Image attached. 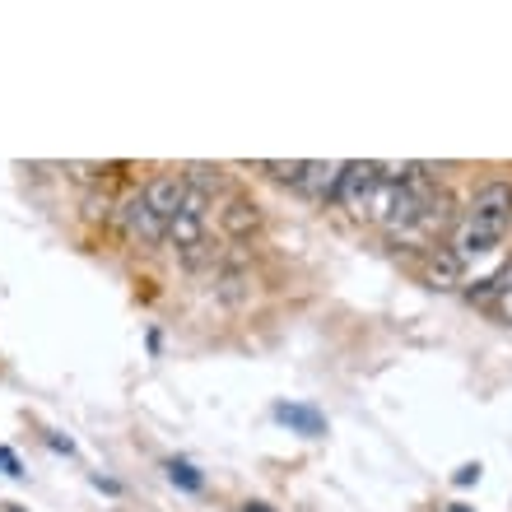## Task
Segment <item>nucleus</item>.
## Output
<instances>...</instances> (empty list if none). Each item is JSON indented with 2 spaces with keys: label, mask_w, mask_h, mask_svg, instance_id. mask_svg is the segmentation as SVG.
<instances>
[{
  "label": "nucleus",
  "mask_w": 512,
  "mask_h": 512,
  "mask_svg": "<svg viewBox=\"0 0 512 512\" xmlns=\"http://www.w3.org/2000/svg\"><path fill=\"white\" fill-rule=\"evenodd\" d=\"M512 224V182H485L471 196L466 215H461L457 233H452V252L466 266L471 256H485L503 243V233Z\"/></svg>",
  "instance_id": "obj_1"
},
{
  "label": "nucleus",
  "mask_w": 512,
  "mask_h": 512,
  "mask_svg": "<svg viewBox=\"0 0 512 512\" xmlns=\"http://www.w3.org/2000/svg\"><path fill=\"white\" fill-rule=\"evenodd\" d=\"M205 205H210V196L196 187H187V201H182V210H177L173 219H168V243H173V252L187 261V266H196L205 252Z\"/></svg>",
  "instance_id": "obj_2"
},
{
  "label": "nucleus",
  "mask_w": 512,
  "mask_h": 512,
  "mask_svg": "<svg viewBox=\"0 0 512 512\" xmlns=\"http://www.w3.org/2000/svg\"><path fill=\"white\" fill-rule=\"evenodd\" d=\"M378 191H382L378 163H345V177H340L336 201L345 205L354 219H368V215H373V201H378Z\"/></svg>",
  "instance_id": "obj_3"
},
{
  "label": "nucleus",
  "mask_w": 512,
  "mask_h": 512,
  "mask_svg": "<svg viewBox=\"0 0 512 512\" xmlns=\"http://www.w3.org/2000/svg\"><path fill=\"white\" fill-rule=\"evenodd\" d=\"M117 224H122V233L140 247H154L168 238V219L145 201V191H135V196H126V201L117 205Z\"/></svg>",
  "instance_id": "obj_4"
},
{
  "label": "nucleus",
  "mask_w": 512,
  "mask_h": 512,
  "mask_svg": "<svg viewBox=\"0 0 512 512\" xmlns=\"http://www.w3.org/2000/svg\"><path fill=\"white\" fill-rule=\"evenodd\" d=\"M145 201L154 205L163 219H173L177 210H182V201H187V177H182V173H159L145 187Z\"/></svg>",
  "instance_id": "obj_5"
},
{
  "label": "nucleus",
  "mask_w": 512,
  "mask_h": 512,
  "mask_svg": "<svg viewBox=\"0 0 512 512\" xmlns=\"http://www.w3.org/2000/svg\"><path fill=\"white\" fill-rule=\"evenodd\" d=\"M340 177H345V163H336V159L308 163V168H303V182H298V191H308L312 201H336Z\"/></svg>",
  "instance_id": "obj_6"
},
{
  "label": "nucleus",
  "mask_w": 512,
  "mask_h": 512,
  "mask_svg": "<svg viewBox=\"0 0 512 512\" xmlns=\"http://www.w3.org/2000/svg\"><path fill=\"white\" fill-rule=\"evenodd\" d=\"M219 224H224L229 238H252V233L261 229V210H256V201H247V196H229L224 210H219Z\"/></svg>",
  "instance_id": "obj_7"
},
{
  "label": "nucleus",
  "mask_w": 512,
  "mask_h": 512,
  "mask_svg": "<svg viewBox=\"0 0 512 512\" xmlns=\"http://www.w3.org/2000/svg\"><path fill=\"white\" fill-rule=\"evenodd\" d=\"M275 419L289 424L294 433H303V438H322L326 433L322 410H312V405H275Z\"/></svg>",
  "instance_id": "obj_8"
},
{
  "label": "nucleus",
  "mask_w": 512,
  "mask_h": 512,
  "mask_svg": "<svg viewBox=\"0 0 512 512\" xmlns=\"http://www.w3.org/2000/svg\"><path fill=\"white\" fill-rule=\"evenodd\" d=\"M429 284H438V289H457L461 284V261L452 247H433L429 252Z\"/></svg>",
  "instance_id": "obj_9"
},
{
  "label": "nucleus",
  "mask_w": 512,
  "mask_h": 512,
  "mask_svg": "<svg viewBox=\"0 0 512 512\" xmlns=\"http://www.w3.org/2000/svg\"><path fill=\"white\" fill-rule=\"evenodd\" d=\"M168 480H173L177 489H187V494H201L205 489V475L191 466V461H168Z\"/></svg>",
  "instance_id": "obj_10"
},
{
  "label": "nucleus",
  "mask_w": 512,
  "mask_h": 512,
  "mask_svg": "<svg viewBox=\"0 0 512 512\" xmlns=\"http://www.w3.org/2000/svg\"><path fill=\"white\" fill-rule=\"evenodd\" d=\"M303 168H308V163H298V159H289V163H284V159H266V163H261V173H270L275 182H294V187L303 182Z\"/></svg>",
  "instance_id": "obj_11"
},
{
  "label": "nucleus",
  "mask_w": 512,
  "mask_h": 512,
  "mask_svg": "<svg viewBox=\"0 0 512 512\" xmlns=\"http://www.w3.org/2000/svg\"><path fill=\"white\" fill-rule=\"evenodd\" d=\"M499 308H503V317L512 322V270L508 275H499Z\"/></svg>",
  "instance_id": "obj_12"
},
{
  "label": "nucleus",
  "mask_w": 512,
  "mask_h": 512,
  "mask_svg": "<svg viewBox=\"0 0 512 512\" xmlns=\"http://www.w3.org/2000/svg\"><path fill=\"white\" fill-rule=\"evenodd\" d=\"M0 471H5V475H24V471H19V457H14L10 447H0Z\"/></svg>",
  "instance_id": "obj_13"
},
{
  "label": "nucleus",
  "mask_w": 512,
  "mask_h": 512,
  "mask_svg": "<svg viewBox=\"0 0 512 512\" xmlns=\"http://www.w3.org/2000/svg\"><path fill=\"white\" fill-rule=\"evenodd\" d=\"M452 480H457V485H475V480H480V466H461Z\"/></svg>",
  "instance_id": "obj_14"
},
{
  "label": "nucleus",
  "mask_w": 512,
  "mask_h": 512,
  "mask_svg": "<svg viewBox=\"0 0 512 512\" xmlns=\"http://www.w3.org/2000/svg\"><path fill=\"white\" fill-rule=\"evenodd\" d=\"M243 512H275V508H270V503H247Z\"/></svg>",
  "instance_id": "obj_15"
},
{
  "label": "nucleus",
  "mask_w": 512,
  "mask_h": 512,
  "mask_svg": "<svg viewBox=\"0 0 512 512\" xmlns=\"http://www.w3.org/2000/svg\"><path fill=\"white\" fill-rule=\"evenodd\" d=\"M447 512H475V508H461V503H452V508H447Z\"/></svg>",
  "instance_id": "obj_16"
}]
</instances>
